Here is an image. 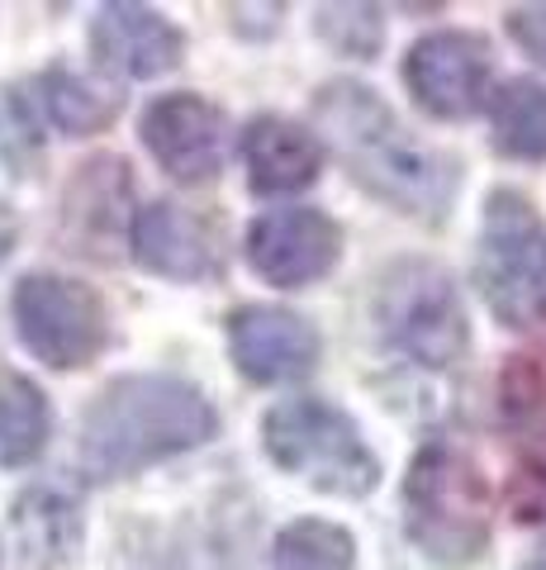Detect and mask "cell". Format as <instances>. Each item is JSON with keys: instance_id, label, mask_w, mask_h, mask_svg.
<instances>
[{"instance_id": "cell-3", "label": "cell", "mask_w": 546, "mask_h": 570, "mask_svg": "<svg viewBox=\"0 0 546 570\" xmlns=\"http://www.w3.org/2000/svg\"><path fill=\"white\" fill-rule=\"evenodd\" d=\"M495 499L480 466L451 442H423L404 475V538L437 566H466L485 551Z\"/></svg>"}, {"instance_id": "cell-12", "label": "cell", "mask_w": 546, "mask_h": 570, "mask_svg": "<svg viewBox=\"0 0 546 570\" xmlns=\"http://www.w3.org/2000/svg\"><path fill=\"white\" fill-rule=\"evenodd\" d=\"M133 262L148 276H162L171 285H209L224 276V234L200 209H186L176 200H148L133 214Z\"/></svg>"}, {"instance_id": "cell-16", "label": "cell", "mask_w": 546, "mask_h": 570, "mask_svg": "<svg viewBox=\"0 0 546 570\" xmlns=\"http://www.w3.org/2000/svg\"><path fill=\"white\" fill-rule=\"evenodd\" d=\"M14 547L29 570H62L81 557L86 542V519H81V499L67 485L39 480L29 485L10 509Z\"/></svg>"}, {"instance_id": "cell-17", "label": "cell", "mask_w": 546, "mask_h": 570, "mask_svg": "<svg viewBox=\"0 0 546 570\" xmlns=\"http://www.w3.org/2000/svg\"><path fill=\"white\" fill-rule=\"evenodd\" d=\"M33 91H39L43 119L58 134H67V138L105 134L119 119V110H125V96H119V86L96 77V71L67 67V62H52L43 77L33 81Z\"/></svg>"}, {"instance_id": "cell-10", "label": "cell", "mask_w": 546, "mask_h": 570, "mask_svg": "<svg viewBox=\"0 0 546 570\" xmlns=\"http://www.w3.org/2000/svg\"><path fill=\"white\" fill-rule=\"evenodd\" d=\"M138 138L157 167L181 186H200L224 171L228 157V115L200 91H167L148 100L138 119Z\"/></svg>"}, {"instance_id": "cell-14", "label": "cell", "mask_w": 546, "mask_h": 570, "mask_svg": "<svg viewBox=\"0 0 546 570\" xmlns=\"http://www.w3.org/2000/svg\"><path fill=\"white\" fill-rule=\"evenodd\" d=\"M133 176L115 153L86 157L62 190V228L81 243V253L105 257L119 238L133 234Z\"/></svg>"}, {"instance_id": "cell-6", "label": "cell", "mask_w": 546, "mask_h": 570, "mask_svg": "<svg viewBox=\"0 0 546 570\" xmlns=\"http://www.w3.org/2000/svg\"><path fill=\"white\" fill-rule=\"evenodd\" d=\"M475 285L504 328L546 324V224L518 190H495L485 200Z\"/></svg>"}, {"instance_id": "cell-13", "label": "cell", "mask_w": 546, "mask_h": 570, "mask_svg": "<svg viewBox=\"0 0 546 570\" xmlns=\"http://www.w3.org/2000/svg\"><path fill=\"white\" fill-rule=\"evenodd\" d=\"M91 52L100 71H115L125 81L167 77L186 58V33L176 29L157 6L110 0L91 20Z\"/></svg>"}, {"instance_id": "cell-4", "label": "cell", "mask_w": 546, "mask_h": 570, "mask_svg": "<svg viewBox=\"0 0 546 570\" xmlns=\"http://www.w3.org/2000/svg\"><path fill=\"white\" fill-rule=\"evenodd\" d=\"M261 448L280 471L319 494L366 499L380 485V456L371 452L361 423L324 395L276 400L261 419Z\"/></svg>"}, {"instance_id": "cell-8", "label": "cell", "mask_w": 546, "mask_h": 570, "mask_svg": "<svg viewBox=\"0 0 546 570\" xmlns=\"http://www.w3.org/2000/svg\"><path fill=\"white\" fill-rule=\"evenodd\" d=\"M495 52L480 33L466 29H437L404 52V86L418 100V110H428L433 119H470L480 115L495 91Z\"/></svg>"}, {"instance_id": "cell-19", "label": "cell", "mask_w": 546, "mask_h": 570, "mask_svg": "<svg viewBox=\"0 0 546 570\" xmlns=\"http://www.w3.org/2000/svg\"><path fill=\"white\" fill-rule=\"evenodd\" d=\"M489 142L514 163H546V86L533 77L504 81L489 100Z\"/></svg>"}, {"instance_id": "cell-1", "label": "cell", "mask_w": 546, "mask_h": 570, "mask_svg": "<svg viewBox=\"0 0 546 570\" xmlns=\"http://www.w3.org/2000/svg\"><path fill=\"white\" fill-rule=\"evenodd\" d=\"M314 129L347 176L376 200L414 219H443L461 171L447 153L423 142L366 81H324L314 91Z\"/></svg>"}, {"instance_id": "cell-11", "label": "cell", "mask_w": 546, "mask_h": 570, "mask_svg": "<svg viewBox=\"0 0 546 570\" xmlns=\"http://www.w3.org/2000/svg\"><path fill=\"white\" fill-rule=\"evenodd\" d=\"M228 362L252 385H295L319 366V328L286 305H238L224 324Z\"/></svg>"}, {"instance_id": "cell-20", "label": "cell", "mask_w": 546, "mask_h": 570, "mask_svg": "<svg viewBox=\"0 0 546 570\" xmlns=\"http://www.w3.org/2000/svg\"><path fill=\"white\" fill-rule=\"evenodd\" d=\"M271 570H357V538L332 519H295L276 532Z\"/></svg>"}, {"instance_id": "cell-18", "label": "cell", "mask_w": 546, "mask_h": 570, "mask_svg": "<svg viewBox=\"0 0 546 570\" xmlns=\"http://www.w3.org/2000/svg\"><path fill=\"white\" fill-rule=\"evenodd\" d=\"M52 404L43 385L14 366H0V466L24 471L48 452Z\"/></svg>"}, {"instance_id": "cell-21", "label": "cell", "mask_w": 546, "mask_h": 570, "mask_svg": "<svg viewBox=\"0 0 546 570\" xmlns=\"http://www.w3.org/2000/svg\"><path fill=\"white\" fill-rule=\"evenodd\" d=\"M43 105L33 86H6L0 91V163L10 176H33L43 163Z\"/></svg>"}, {"instance_id": "cell-22", "label": "cell", "mask_w": 546, "mask_h": 570, "mask_svg": "<svg viewBox=\"0 0 546 570\" xmlns=\"http://www.w3.org/2000/svg\"><path fill=\"white\" fill-rule=\"evenodd\" d=\"M314 33L338 58L371 62L385 43V14L376 6H319L314 10Z\"/></svg>"}, {"instance_id": "cell-9", "label": "cell", "mask_w": 546, "mask_h": 570, "mask_svg": "<svg viewBox=\"0 0 546 570\" xmlns=\"http://www.w3.org/2000/svg\"><path fill=\"white\" fill-rule=\"evenodd\" d=\"M343 262V224L314 205H280L248 224V266L276 291H305Z\"/></svg>"}, {"instance_id": "cell-2", "label": "cell", "mask_w": 546, "mask_h": 570, "mask_svg": "<svg viewBox=\"0 0 546 570\" xmlns=\"http://www.w3.org/2000/svg\"><path fill=\"white\" fill-rule=\"evenodd\" d=\"M209 438H219V409L196 381L133 371L115 376L86 404L77 428V466L91 480H129L205 448Z\"/></svg>"}, {"instance_id": "cell-23", "label": "cell", "mask_w": 546, "mask_h": 570, "mask_svg": "<svg viewBox=\"0 0 546 570\" xmlns=\"http://www.w3.org/2000/svg\"><path fill=\"white\" fill-rule=\"evenodd\" d=\"M508 39H514L537 67H546V6L508 10Z\"/></svg>"}, {"instance_id": "cell-5", "label": "cell", "mask_w": 546, "mask_h": 570, "mask_svg": "<svg viewBox=\"0 0 546 570\" xmlns=\"http://www.w3.org/2000/svg\"><path fill=\"white\" fill-rule=\"evenodd\" d=\"M376 333L404 362L447 371L466 356L470 324L456 281L428 257H399L376 281Z\"/></svg>"}, {"instance_id": "cell-15", "label": "cell", "mask_w": 546, "mask_h": 570, "mask_svg": "<svg viewBox=\"0 0 546 570\" xmlns=\"http://www.w3.org/2000/svg\"><path fill=\"white\" fill-rule=\"evenodd\" d=\"M238 153H242V167H248L252 195H299L319 181V171L328 163L324 138L309 124L286 115H257L238 134Z\"/></svg>"}, {"instance_id": "cell-25", "label": "cell", "mask_w": 546, "mask_h": 570, "mask_svg": "<svg viewBox=\"0 0 546 570\" xmlns=\"http://www.w3.org/2000/svg\"><path fill=\"white\" fill-rule=\"evenodd\" d=\"M523 570H546V557H537L533 566H523Z\"/></svg>"}, {"instance_id": "cell-26", "label": "cell", "mask_w": 546, "mask_h": 570, "mask_svg": "<svg viewBox=\"0 0 546 570\" xmlns=\"http://www.w3.org/2000/svg\"><path fill=\"white\" fill-rule=\"evenodd\" d=\"M0 561H6V547H0Z\"/></svg>"}, {"instance_id": "cell-24", "label": "cell", "mask_w": 546, "mask_h": 570, "mask_svg": "<svg viewBox=\"0 0 546 570\" xmlns=\"http://www.w3.org/2000/svg\"><path fill=\"white\" fill-rule=\"evenodd\" d=\"M14 243H20V214H14V205L0 195V262H10Z\"/></svg>"}, {"instance_id": "cell-7", "label": "cell", "mask_w": 546, "mask_h": 570, "mask_svg": "<svg viewBox=\"0 0 546 570\" xmlns=\"http://www.w3.org/2000/svg\"><path fill=\"white\" fill-rule=\"evenodd\" d=\"M20 347L48 371H86L110 347V309L86 281L62 272H29L10 291Z\"/></svg>"}]
</instances>
